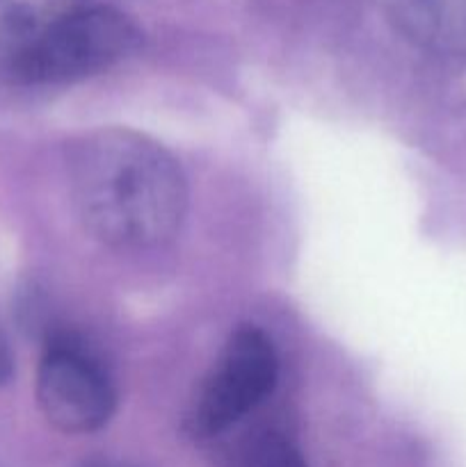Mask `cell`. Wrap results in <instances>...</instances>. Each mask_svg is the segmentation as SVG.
Here are the masks:
<instances>
[{
	"label": "cell",
	"instance_id": "obj_9",
	"mask_svg": "<svg viewBox=\"0 0 466 467\" xmlns=\"http://www.w3.org/2000/svg\"><path fill=\"white\" fill-rule=\"evenodd\" d=\"M78 467H135L126 461H117V459H90V461H82Z\"/></svg>",
	"mask_w": 466,
	"mask_h": 467
},
{
	"label": "cell",
	"instance_id": "obj_2",
	"mask_svg": "<svg viewBox=\"0 0 466 467\" xmlns=\"http://www.w3.org/2000/svg\"><path fill=\"white\" fill-rule=\"evenodd\" d=\"M140 27L108 5H82L0 67L18 87H55L103 73L140 48Z\"/></svg>",
	"mask_w": 466,
	"mask_h": 467
},
{
	"label": "cell",
	"instance_id": "obj_5",
	"mask_svg": "<svg viewBox=\"0 0 466 467\" xmlns=\"http://www.w3.org/2000/svg\"><path fill=\"white\" fill-rule=\"evenodd\" d=\"M388 7L416 41L466 55V0H388Z\"/></svg>",
	"mask_w": 466,
	"mask_h": 467
},
{
	"label": "cell",
	"instance_id": "obj_4",
	"mask_svg": "<svg viewBox=\"0 0 466 467\" xmlns=\"http://www.w3.org/2000/svg\"><path fill=\"white\" fill-rule=\"evenodd\" d=\"M37 401L64 433L103 429L117 410V392L99 360L69 336L50 337L37 369Z\"/></svg>",
	"mask_w": 466,
	"mask_h": 467
},
{
	"label": "cell",
	"instance_id": "obj_3",
	"mask_svg": "<svg viewBox=\"0 0 466 467\" xmlns=\"http://www.w3.org/2000/svg\"><path fill=\"white\" fill-rule=\"evenodd\" d=\"M277 379L279 358L272 340L256 327L238 328L196 392L187 429L195 438L228 431L272 395Z\"/></svg>",
	"mask_w": 466,
	"mask_h": 467
},
{
	"label": "cell",
	"instance_id": "obj_6",
	"mask_svg": "<svg viewBox=\"0 0 466 467\" xmlns=\"http://www.w3.org/2000/svg\"><path fill=\"white\" fill-rule=\"evenodd\" d=\"M90 0H0V67Z\"/></svg>",
	"mask_w": 466,
	"mask_h": 467
},
{
	"label": "cell",
	"instance_id": "obj_8",
	"mask_svg": "<svg viewBox=\"0 0 466 467\" xmlns=\"http://www.w3.org/2000/svg\"><path fill=\"white\" fill-rule=\"evenodd\" d=\"M14 369V358H12V349H9L7 336H5L3 327H0V386L9 381Z\"/></svg>",
	"mask_w": 466,
	"mask_h": 467
},
{
	"label": "cell",
	"instance_id": "obj_7",
	"mask_svg": "<svg viewBox=\"0 0 466 467\" xmlns=\"http://www.w3.org/2000/svg\"><path fill=\"white\" fill-rule=\"evenodd\" d=\"M228 467H309V463L288 436L260 431L236 447Z\"/></svg>",
	"mask_w": 466,
	"mask_h": 467
},
{
	"label": "cell",
	"instance_id": "obj_1",
	"mask_svg": "<svg viewBox=\"0 0 466 467\" xmlns=\"http://www.w3.org/2000/svg\"><path fill=\"white\" fill-rule=\"evenodd\" d=\"M69 190L85 231L114 249L174 240L187 213V182L164 146L131 128H99L69 153Z\"/></svg>",
	"mask_w": 466,
	"mask_h": 467
}]
</instances>
